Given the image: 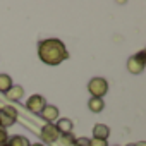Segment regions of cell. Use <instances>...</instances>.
Returning a JSON list of instances; mask_svg holds the SVG:
<instances>
[{
  "label": "cell",
  "instance_id": "17",
  "mask_svg": "<svg viewBox=\"0 0 146 146\" xmlns=\"http://www.w3.org/2000/svg\"><path fill=\"white\" fill-rule=\"evenodd\" d=\"M90 146H108V143L102 139H90Z\"/></svg>",
  "mask_w": 146,
  "mask_h": 146
},
{
  "label": "cell",
  "instance_id": "3",
  "mask_svg": "<svg viewBox=\"0 0 146 146\" xmlns=\"http://www.w3.org/2000/svg\"><path fill=\"white\" fill-rule=\"evenodd\" d=\"M17 120V110L14 107H2L0 108V127L7 129L14 125Z\"/></svg>",
  "mask_w": 146,
  "mask_h": 146
},
{
  "label": "cell",
  "instance_id": "14",
  "mask_svg": "<svg viewBox=\"0 0 146 146\" xmlns=\"http://www.w3.org/2000/svg\"><path fill=\"white\" fill-rule=\"evenodd\" d=\"M58 139H60V144L62 146H74V141H76V137L72 136V134H64Z\"/></svg>",
  "mask_w": 146,
  "mask_h": 146
},
{
  "label": "cell",
  "instance_id": "21",
  "mask_svg": "<svg viewBox=\"0 0 146 146\" xmlns=\"http://www.w3.org/2000/svg\"><path fill=\"white\" fill-rule=\"evenodd\" d=\"M4 146H9V144H4Z\"/></svg>",
  "mask_w": 146,
  "mask_h": 146
},
{
  "label": "cell",
  "instance_id": "16",
  "mask_svg": "<svg viewBox=\"0 0 146 146\" xmlns=\"http://www.w3.org/2000/svg\"><path fill=\"white\" fill-rule=\"evenodd\" d=\"M74 146H90V139L88 137H78L74 141Z\"/></svg>",
  "mask_w": 146,
  "mask_h": 146
},
{
  "label": "cell",
  "instance_id": "20",
  "mask_svg": "<svg viewBox=\"0 0 146 146\" xmlns=\"http://www.w3.org/2000/svg\"><path fill=\"white\" fill-rule=\"evenodd\" d=\"M127 146H136V144H127Z\"/></svg>",
  "mask_w": 146,
  "mask_h": 146
},
{
  "label": "cell",
  "instance_id": "18",
  "mask_svg": "<svg viewBox=\"0 0 146 146\" xmlns=\"http://www.w3.org/2000/svg\"><path fill=\"white\" fill-rule=\"evenodd\" d=\"M136 146H146V143H144V141H141V143H136Z\"/></svg>",
  "mask_w": 146,
  "mask_h": 146
},
{
  "label": "cell",
  "instance_id": "1",
  "mask_svg": "<svg viewBox=\"0 0 146 146\" xmlns=\"http://www.w3.org/2000/svg\"><path fill=\"white\" fill-rule=\"evenodd\" d=\"M38 57L46 65H58L69 58V52L60 40L48 38L38 43Z\"/></svg>",
  "mask_w": 146,
  "mask_h": 146
},
{
  "label": "cell",
  "instance_id": "11",
  "mask_svg": "<svg viewBox=\"0 0 146 146\" xmlns=\"http://www.w3.org/2000/svg\"><path fill=\"white\" fill-rule=\"evenodd\" d=\"M88 107H90V110L93 113H100L105 108V102H103V98H90Z\"/></svg>",
  "mask_w": 146,
  "mask_h": 146
},
{
  "label": "cell",
  "instance_id": "15",
  "mask_svg": "<svg viewBox=\"0 0 146 146\" xmlns=\"http://www.w3.org/2000/svg\"><path fill=\"white\" fill-rule=\"evenodd\" d=\"M7 141H9V136H7L5 129H2V127H0V146L7 144Z\"/></svg>",
  "mask_w": 146,
  "mask_h": 146
},
{
  "label": "cell",
  "instance_id": "5",
  "mask_svg": "<svg viewBox=\"0 0 146 146\" xmlns=\"http://www.w3.org/2000/svg\"><path fill=\"white\" fill-rule=\"evenodd\" d=\"M46 105H48V103H46V100H45L41 95H33V96H29L28 102H26L28 110L33 112V113H41V110H43Z\"/></svg>",
  "mask_w": 146,
  "mask_h": 146
},
{
  "label": "cell",
  "instance_id": "7",
  "mask_svg": "<svg viewBox=\"0 0 146 146\" xmlns=\"http://www.w3.org/2000/svg\"><path fill=\"white\" fill-rule=\"evenodd\" d=\"M41 119L46 122V124H53L57 119H58V108L55 105H46L43 110H41Z\"/></svg>",
  "mask_w": 146,
  "mask_h": 146
},
{
  "label": "cell",
  "instance_id": "8",
  "mask_svg": "<svg viewBox=\"0 0 146 146\" xmlns=\"http://www.w3.org/2000/svg\"><path fill=\"white\" fill-rule=\"evenodd\" d=\"M55 127H57L58 134L64 136V134H72V127H74V124H72L70 119H65V117H64V119H57Z\"/></svg>",
  "mask_w": 146,
  "mask_h": 146
},
{
  "label": "cell",
  "instance_id": "4",
  "mask_svg": "<svg viewBox=\"0 0 146 146\" xmlns=\"http://www.w3.org/2000/svg\"><path fill=\"white\" fill-rule=\"evenodd\" d=\"M127 70L131 74H141L144 70V50H141L137 55H132L127 58Z\"/></svg>",
  "mask_w": 146,
  "mask_h": 146
},
{
  "label": "cell",
  "instance_id": "19",
  "mask_svg": "<svg viewBox=\"0 0 146 146\" xmlns=\"http://www.w3.org/2000/svg\"><path fill=\"white\" fill-rule=\"evenodd\" d=\"M29 146H45V144H41V143H35V144H29Z\"/></svg>",
  "mask_w": 146,
  "mask_h": 146
},
{
  "label": "cell",
  "instance_id": "13",
  "mask_svg": "<svg viewBox=\"0 0 146 146\" xmlns=\"http://www.w3.org/2000/svg\"><path fill=\"white\" fill-rule=\"evenodd\" d=\"M7 144H9V146H29L31 143H29L28 137H24V136H14V137H11V139L7 141Z\"/></svg>",
  "mask_w": 146,
  "mask_h": 146
},
{
  "label": "cell",
  "instance_id": "6",
  "mask_svg": "<svg viewBox=\"0 0 146 146\" xmlns=\"http://www.w3.org/2000/svg\"><path fill=\"white\" fill-rule=\"evenodd\" d=\"M40 136H41V139H43L45 143H48V144H50V143L58 141V137H60V134H58V131H57L55 124H45V125L41 127Z\"/></svg>",
  "mask_w": 146,
  "mask_h": 146
},
{
  "label": "cell",
  "instance_id": "12",
  "mask_svg": "<svg viewBox=\"0 0 146 146\" xmlns=\"http://www.w3.org/2000/svg\"><path fill=\"white\" fill-rule=\"evenodd\" d=\"M11 86H12V78L9 74H0V91L7 93Z\"/></svg>",
  "mask_w": 146,
  "mask_h": 146
},
{
  "label": "cell",
  "instance_id": "10",
  "mask_svg": "<svg viewBox=\"0 0 146 146\" xmlns=\"http://www.w3.org/2000/svg\"><path fill=\"white\" fill-rule=\"evenodd\" d=\"M5 96L11 100V102H19L23 96H24V90H23V86H17V84H12L11 88H9V91L5 93Z\"/></svg>",
  "mask_w": 146,
  "mask_h": 146
},
{
  "label": "cell",
  "instance_id": "2",
  "mask_svg": "<svg viewBox=\"0 0 146 146\" xmlns=\"http://www.w3.org/2000/svg\"><path fill=\"white\" fill-rule=\"evenodd\" d=\"M88 91L91 95V98H103L108 91V83L103 78H93L88 83Z\"/></svg>",
  "mask_w": 146,
  "mask_h": 146
},
{
  "label": "cell",
  "instance_id": "9",
  "mask_svg": "<svg viewBox=\"0 0 146 146\" xmlns=\"http://www.w3.org/2000/svg\"><path fill=\"white\" fill-rule=\"evenodd\" d=\"M110 136V127L105 125V124H96L93 127V139H102V141H107Z\"/></svg>",
  "mask_w": 146,
  "mask_h": 146
}]
</instances>
